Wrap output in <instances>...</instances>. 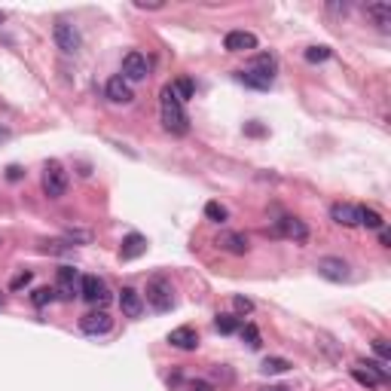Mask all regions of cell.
<instances>
[{"label":"cell","instance_id":"12","mask_svg":"<svg viewBox=\"0 0 391 391\" xmlns=\"http://www.w3.org/2000/svg\"><path fill=\"white\" fill-rule=\"evenodd\" d=\"M223 49L226 52H251L257 49V37L251 31H230L223 37Z\"/></svg>","mask_w":391,"mask_h":391},{"label":"cell","instance_id":"15","mask_svg":"<svg viewBox=\"0 0 391 391\" xmlns=\"http://www.w3.org/2000/svg\"><path fill=\"white\" fill-rule=\"evenodd\" d=\"M168 343L174 348H181V352H196L199 348V333L193 327H177V330L168 333Z\"/></svg>","mask_w":391,"mask_h":391},{"label":"cell","instance_id":"23","mask_svg":"<svg viewBox=\"0 0 391 391\" xmlns=\"http://www.w3.org/2000/svg\"><path fill=\"white\" fill-rule=\"evenodd\" d=\"M294 367L290 361H284V358H266L263 361V376H281V373H288V370Z\"/></svg>","mask_w":391,"mask_h":391},{"label":"cell","instance_id":"34","mask_svg":"<svg viewBox=\"0 0 391 391\" xmlns=\"http://www.w3.org/2000/svg\"><path fill=\"white\" fill-rule=\"evenodd\" d=\"M89 239H92L89 232H68V241H83V245H86Z\"/></svg>","mask_w":391,"mask_h":391},{"label":"cell","instance_id":"8","mask_svg":"<svg viewBox=\"0 0 391 391\" xmlns=\"http://www.w3.org/2000/svg\"><path fill=\"white\" fill-rule=\"evenodd\" d=\"M80 294H83V300H86L89 305H104L110 300L108 284L98 279V275H86V279L80 281Z\"/></svg>","mask_w":391,"mask_h":391},{"label":"cell","instance_id":"1","mask_svg":"<svg viewBox=\"0 0 391 391\" xmlns=\"http://www.w3.org/2000/svg\"><path fill=\"white\" fill-rule=\"evenodd\" d=\"M159 117H162L166 132H172V134L190 132V117H187V110H183V101L172 92V86H162V92H159Z\"/></svg>","mask_w":391,"mask_h":391},{"label":"cell","instance_id":"31","mask_svg":"<svg viewBox=\"0 0 391 391\" xmlns=\"http://www.w3.org/2000/svg\"><path fill=\"white\" fill-rule=\"evenodd\" d=\"M28 281H31V272H19V275H16V279H12V281H10V288H12V290H19V288H25V284H28Z\"/></svg>","mask_w":391,"mask_h":391},{"label":"cell","instance_id":"29","mask_svg":"<svg viewBox=\"0 0 391 391\" xmlns=\"http://www.w3.org/2000/svg\"><path fill=\"white\" fill-rule=\"evenodd\" d=\"M373 352L379 354V361H391V345H388V339H373Z\"/></svg>","mask_w":391,"mask_h":391},{"label":"cell","instance_id":"26","mask_svg":"<svg viewBox=\"0 0 391 391\" xmlns=\"http://www.w3.org/2000/svg\"><path fill=\"white\" fill-rule=\"evenodd\" d=\"M52 300H55V290L52 288H37V290H34V297H31V303L37 305V309H43V305L52 303Z\"/></svg>","mask_w":391,"mask_h":391},{"label":"cell","instance_id":"27","mask_svg":"<svg viewBox=\"0 0 391 391\" xmlns=\"http://www.w3.org/2000/svg\"><path fill=\"white\" fill-rule=\"evenodd\" d=\"M241 339H245L251 348H260V330H257V324H245V327H241Z\"/></svg>","mask_w":391,"mask_h":391},{"label":"cell","instance_id":"7","mask_svg":"<svg viewBox=\"0 0 391 391\" xmlns=\"http://www.w3.org/2000/svg\"><path fill=\"white\" fill-rule=\"evenodd\" d=\"M315 269H318V275H321V279L333 281V284H343V281L352 279V269H348V263L343 257H321Z\"/></svg>","mask_w":391,"mask_h":391},{"label":"cell","instance_id":"21","mask_svg":"<svg viewBox=\"0 0 391 391\" xmlns=\"http://www.w3.org/2000/svg\"><path fill=\"white\" fill-rule=\"evenodd\" d=\"M214 327H217V333L230 337V333H239L241 330V318L239 315H230V312H223V315L214 318Z\"/></svg>","mask_w":391,"mask_h":391},{"label":"cell","instance_id":"38","mask_svg":"<svg viewBox=\"0 0 391 391\" xmlns=\"http://www.w3.org/2000/svg\"><path fill=\"white\" fill-rule=\"evenodd\" d=\"M379 241H382V248H388V245H391V236H388L385 230H379Z\"/></svg>","mask_w":391,"mask_h":391},{"label":"cell","instance_id":"35","mask_svg":"<svg viewBox=\"0 0 391 391\" xmlns=\"http://www.w3.org/2000/svg\"><path fill=\"white\" fill-rule=\"evenodd\" d=\"M134 6H138V10H162L166 3H147V0H138Z\"/></svg>","mask_w":391,"mask_h":391},{"label":"cell","instance_id":"24","mask_svg":"<svg viewBox=\"0 0 391 391\" xmlns=\"http://www.w3.org/2000/svg\"><path fill=\"white\" fill-rule=\"evenodd\" d=\"M172 92L181 101H190V98L196 95V86H193V80H187V77H181V80H174L172 83Z\"/></svg>","mask_w":391,"mask_h":391},{"label":"cell","instance_id":"25","mask_svg":"<svg viewBox=\"0 0 391 391\" xmlns=\"http://www.w3.org/2000/svg\"><path fill=\"white\" fill-rule=\"evenodd\" d=\"M205 217H208V220H214V223H226V217H230V211H226L220 202H208V205H205Z\"/></svg>","mask_w":391,"mask_h":391},{"label":"cell","instance_id":"11","mask_svg":"<svg viewBox=\"0 0 391 391\" xmlns=\"http://www.w3.org/2000/svg\"><path fill=\"white\" fill-rule=\"evenodd\" d=\"M104 95H108V101H113V104H129L134 98V92H132V83H126L123 77L117 74V77H110V80H108Z\"/></svg>","mask_w":391,"mask_h":391},{"label":"cell","instance_id":"39","mask_svg":"<svg viewBox=\"0 0 391 391\" xmlns=\"http://www.w3.org/2000/svg\"><path fill=\"white\" fill-rule=\"evenodd\" d=\"M263 391H294V388H290V385H266Z\"/></svg>","mask_w":391,"mask_h":391},{"label":"cell","instance_id":"33","mask_svg":"<svg viewBox=\"0 0 391 391\" xmlns=\"http://www.w3.org/2000/svg\"><path fill=\"white\" fill-rule=\"evenodd\" d=\"M327 12H333V16H345L348 3H327Z\"/></svg>","mask_w":391,"mask_h":391},{"label":"cell","instance_id":"28","mask_svg":"<svg viewBox=\"0 0 391 391\" xmlns=\"http://www.w3.org/2000/svg\"><path fill=\"white\" fill-rule=\"evenodd\" d=\"M330 59V49L327 46H312L305 49V61H312V65H318V61H327Z\"/></svg>","mask_w":391,"mask_h":391},{"label":"cell","instance_id":"30","mask_svg":"<svg viewBox=\"0 0 391 391\" xmlns=\"http://www.w3.org/2000/svg\"><path fill=\"white\" fill-rule=\"evenodd\" d=\"M232 305H236V312H239V315H248V312L254 309V303L248 300V297H232Z\"/></svg>","mask_w":391,"mask_h":391},{"label":"cell","instance_id":"18","mask_svg":"<svg viewBox=\"0 0 391 391\" xmlns=\"http://www.w3.org/2000/svg\"><path fill=\"white\" fill-rule=\"evenodd\" d=\"M330 217L337 220L339 226H358V205H345V202H337L330 208Z\"/></svg>","mask_w":391,"mask_h":391},{"label":"cell","instance_id":"32","mask_svg":"<svg viewBox=\"0 0 391 391\" xmlns=\"http://www.w3.org/2000/svg\"><path fill=\"white\" fill-rule=\"evenodd\" d=\"M245 134H251V138H260V134H266V129H263V126H257V123H248V126H245Z\"/></svg>","mask_w":391,"mask_h":391},{"label":"cell","instance_id":"40","mask_svg":"<svg viewBox=\"0 0 391 391\" xmlns=\"http://www.w3.org/2000/svg\"><path fill=\"white\" fill-rule=\"evenodd\" d=\"M10 134H12L10 129H0V141H6V138H10Z\"/></svg>","mask_w":391,"mask_h":391},{"label":"cell","instance_id":"20","mask_svg":"<svg viewBox=\"0 0 391 391\" xmlns=\"http://www.w3.org/2000/svg\"><path fill=\"white\" fill-rule=\"evenodd\" d=\"M275 68H279V61H275V55H269V52H260L257 59L251 61V70H257V74H263V77H269V80H275Z\"/></svg>","mask_w":391,"mask_h":391},{"label":"cell","instance_id":"2","mask_svg":"<svg viewBox=\"0 0 391 391\" xmlns=\"http://www.w3.org/2000/svg\"><path fill=\"white\" fill-rule=\"evenodd\" d=\"M147 305L153 312H172L174 309V290H172V281L156 275V279L147 281Z\"/></svg>","mask_w":391,"mask_h":391},{"label":"cell","instance_id":"37","mask_svg":"<svg viewBox=\"0 0 391 391\" xmlns=\"http://www.w3.org/2000/svg\"><path fill=\"white\" fill-rule=\"evenodd\" d=\"M187 391H214V388H211L208 382H202V379H199V382H193V385H190Z\"/></svg>","mask_w":391,"mask_h":391},{"label":"cell","instance_id":"17","mask_svg":"<svg viewBox=\"0 0 391 391\" xmlns=\"http://www.w3.org/2000/svg\"><path fill=\"white\" fill-rule=\"evenodd\" d=\"M236 80L241 83V86H248V89H260V92L272 89V80H269V77H263V74H257V70H251V68L236 70Z\"/></svg>","mask_w":391,"mask_h":391},{"label":"cell","instance_id":"36","mask_svg":"<svg viewBox=\"0 0 391 391\" xmlns=\"http://www.w3.org/2000/svg\"><path fill=\"white\" fill-rule=\"evenodd\" d=\"M6 177H10V181H19V177H22V168H19V166H10V168H6Z\"/></svg>","mask_w":391,"mask_h":391},{"label":"cell","instance_id":"5","mask_svg":"<svg viewBox=\"0 0 391 391\" xmlns=\"http://www.w3.org/2000/svg\"><path fill=\"white\" fill-rule=\"evenodd\" d=\"M147 74H150V61H147V55H141L138 49H132V52L123 55V80L126 83H141L147 80Z\"/></svg>","mask_w":391,"mask_h":391},{"label":"cell","instance_id":"22","mask_svg":"<svg viewBox=\"0 0 391 391\" xmlns=\"http://www.w3.org/2000/svg\"><path fill=\"white\" fill-rule=\"evenodd\" d=\"M358 226H367V230H382V214L373 208H358Z\"/></svg>","mask_w":391,"mask_h":391},{"label":"cell","instance_id":"6","mask_svg":"<svg viewBox=\"0 0 391 391\" xmlns=\"http://www.w3.org/2000/svg\"><path fill=\"white\" fill-rule=\"evenodd\" d=\"M80 272H77L74 266H61L59 272H55V297L59 300H74L77 294H80Z\"/></svg>","mask_w":391,"mask_h":391},{"label":"cell","instance_id":"14","mask_svg":"<svg viewBox=\"0 0 391 391\" xmlns=\"http://www.w3.org/2000/svg\"><path fill=\"white\" fill-rule=\"evenodd\" d=\"M144 251H147V239L141 236V232H129V236L123 239V248H119V260L123 263L138 260Z\"/></svg>","mask_w":391,"mask_h":391},{"label":"cell","instance_id":"16","mask_svg":"<svg viewBox=\"0 0 391 391\" xmlns=\"http://www.w3.org/2000/svg\"><path fill=\"white\" fill-rule=\"evenodd\" d=\"M217 248H223V251L236 254V257H241V254H248V236L245 232H220L217 236Z\"/></svg>","mask_w":391,"mask_h":391},{"label":"cell","instance_id":"4","mask_svg":"<svg viewBox=\"0 0 391 391\" xmlns=\"http://www.w3.org/2000/svg\"><path fill=\"white\" fill-rule=\"evenodd\" d=\"M52 37H55V46H59L65 55H77V52H80V46H83L80 28L70 25V22H55Z\"/></svg>","mask_w":391,"mask_h":391},{"label":"cell","instance_id":"41","mask_svg":"<svg viewBox=\"0 0 391 391\" xmlns=\"http://www.w3.org/2000/svg\"><path fill=\"white\" fill-rule=\"evenodd\" d=\"M3 19H6V16H3V12H0V25H3Z\"/></svg>","mask_w":391,"mask_h":391},{"label":"cell","instance_id":"9","mask_svg":"<svg viewBox=\"0 0 391 391\" xmlns=\"http://www.w3.org/2000/svg\"><path fill=\"white\" fill-rule=\"evenodd\" d=\"M80 330L89 333V337H104V333L113 330V318L108 315V312H89V315L80 318Z\"/></svg>","mask_w":391,"mask_h":391},{"label":"cell","instance_id":"13","mask_svg":"<svg viewBox=\"0 0 391 391\" xmlns=\"http://www.w3.org/2000/svg\"><path fill=\"white\" fill-rule=\"evenodd\" d=\"M119 309H123L126 318H141V312H144V297L134 288H123L119 290Z\"/></svg>","mask_w":391,"mask_h":391},{"label":"cell","instance_id":"10","mask_svg":"<svg viewBox=\"0 0 391 391\" xmlns=\"http://www.w3.org/2000/svg\"><path fill=\"white\" fill-rule=\"evenodd\" d=\"M275 236H284V239H294V241H305L309 239V226L303 223L300 217H281L275 220Z\"/></svg>","mask_w":391,"mask_h":391},{"label":"cell","instance_id":"19","mask_svg":"<svg viewBox=\"0 0 391 391\" xmlns=\"http://www.w3.org/2000/svg\"><path fill=\"white\" fill-rule=\"evenodd\" d=\"M367 16L373 19L379 31H388L391 28V6L388 3H367Z\"/></svg>","mask_w":391,"mask_h":391},{"label":"cell","instance_id":"3","mask_svg":"<svg viewBox=\"0 0 391 391\" xmlns=\"http://www.w3.org/2000/svg\"><path fill=\"white\" fill-rule=\"evenodd\" d=\"M40 187H43V193H46L49 199H61V196L68 193V172L59 166V162H46Z\"/></svg>","mask_w":391,"mask_h":391}]
</instances>
